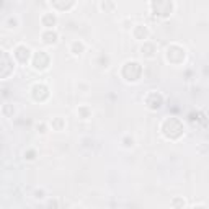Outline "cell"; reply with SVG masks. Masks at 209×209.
Listing matches in <instances>:
<instances>
[{"instance_id":"cell-1","label":"cell","mask_w":209,"mask_h":209,"mask_svg":"<svg viewBox=\"0 0 209 209\" xmlns=\"http://www.w3.org/2000/svg\"><path fill=\"white\" fill-rule=\"evenodd\" d=\"M5 28H7V30H13V28H16V26H18V18H16V16H8L7 20H5Z\"/></svg>"},{"instance_id":"cell-2","label":"cell","mask_w":209,"mask_h":209,"mask_svg":"<svg viewBox=\"0 0 209 209\" xmlns=\"http://www.w3.org/2000/svg\"><path fill=\"white\" fill-rule=\"evenodd\" d=\"M34 198H36V199H43V198H44V196H43V190H41V191L36 190V193H34Z\"/></svg>"}]
</instances>
